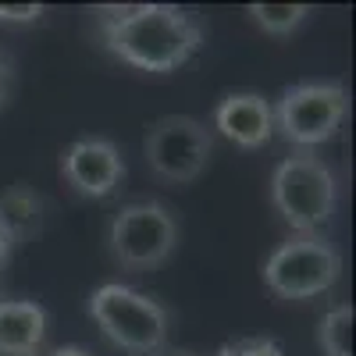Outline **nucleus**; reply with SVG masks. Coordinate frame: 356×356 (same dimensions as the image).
<instances>
[{
  "instance_id": "f8f14e48",
  "label": "nucleus",
  "mask_w": 356,
  "mask_h": 356,
  "mask_svg": "<svg viewBox=\"0 0 356 356\" xmlns=\"http://www.w3.org/2000/svg\"><path fill=\"white\" fill-rule=\"evenodd\" d=\"M317 342L324 356H353V307L349 303H339L324 314L317 328Z\"/></svg>"
},
{
  "instance_id": "2eb2a0df",
  "label": "nucleus",
  "mask_w": 356,
  "mask_h": 356,
  "mask_svg": "<svg viewBox=\"0 0 356 356\" xmlns=\"http://www.w3.org/2000/svg\"><path fill=\"white\" fill-rule=\"evenodd\" d=\"M47 15L43 4H0V22L4 25H33Z\"/></svg>"
},
{
  "instance_id": "ddd939ff",
  "label": "nucleus",
  "mask_w": 356,
  "mask_h": 356,
  "mask_svg": "<svg viewBox=\"0 0 356 356\" xmlns=\"http://www.w3.org/2000/svg\"><path fill=\"white\" fill-rule=\"evenodd\" d=\"M246 11L267 36H289L292 29H300L307 22L310 4H250Z\"/></svg>"
},
{
  "instance_id": "4468645a",
  "label": "nucleus",
  "mask_w": 356,
  "mask_h": 356,
  "mask_svg": "<svg viewBox=\"0 0 356 356\" xmlns=\"http://www.w3.org/2000/svg\"><path fill=\"white\" fill-rule=\"evenodd\" d=\"M218 356H285V353L271 339H239V342H225Z\"/></svg>"
},
{
  "instance_id": "a211bd4d",
  "label": "nucleus",
  "mask_w": 356,
  "mask_h": 356,
  "mask_svg": "<svg viewBox=\"0 0 356 356\" xmlns=\"http://www.w3.org/2000/svg\"><path fill=\"white\" fill-rule=\"evenodd\" d=\"M11 239H8V235H4V228H0V271H4V267H8V260H11Z\"/></svg>"
},
{
  "instance_id": "39448f33",
  "label": "nucleus",
  "mask_w": 356,
  "mask_h": 356,
  "mask_svg": "<svg viewBox=\"0 0 356 356\" xmlns=\"http://www.w3.org/2000/svg\"><path fill=\"white\" fill-rule=\"evenodd\" d=\"M342 278V253L324 235H292L264 264V285L282 300H317Z\"/></svg>"
},
{
  "instance_id": "0eeeda50",
  "label": "nucleus",
  "mask_w": 356,
  "mask_h": 356,
  "mask_svg": "<svg viewBox=\"0 0 356 356\" xmlns=\"http://www.w3.org/2000/svg\"><path fill=\"white\" fill-rule=\"evenodd\" d=\"M275 111V129L300 146V150H314V146L328 143L349 114V93L342 82H300L289 86Z\"/></svg>"
},
{
  "instance_id": "6ab92c4d",
  "label": "nucleus",
  "mask_w": 356,
  "mask_h": 356,
  "mask_svg": "<svg viewBox=\"0 0 356 356\" xmlns=\"http://www.w3.org/2000/svg\"><path fill=\"white\" fill-rule=\"evenodd\" d=\"M178 356H189V353H178Z\"/></svg>"
},
{
  "instance_id": "f3484780",
  "label": "nucleus",
  "mask_w": 356,
  "mask_h": 356,
  "mask_svg": "<svg viewBox=\"0 0 356 356\" xmlns=\"http://www.w3.org/2000/svg\"><path fill=\"white\" fill-rule=\"evenodd\" d=\"M47 356H93V353L82 349V346H57V349H50Z\"/></svg>"
},
{
  "instance_id": "423d86ee",
  "label": "nucleus",
  "mask_w": 356,
  "mask_h": 356,
  "mask_svg": "<svg viewBox=\"0 0 356 356\" xmlns=\"http://www.w3.org/2000/svg\"><path fill=\"white\" fill-rule=\"evenodd\" d=\"M214 154V136L200 118L164 114L143 136V157L161 182L189 186L207 171Z\"/></svg>"
},
{
  "instance_id": "20e7f679",
  "label": "nucleus",
  "mask_w": 356,
  "mask_h": 356,
  "mask_svg": "<svg viewBox=\"0 0 356 356\" xmlns=\"http://www.w3.org/2000/svg\"><path fill=\"white\" fill-rule=\"evenodd\" d=\"M107 243L125 271H154L178 250V218L161 200L125 203L111 218Z\"/></svg>"
},
{
  "instance_id": "7ed1b4c3",
  "label": "nucleus",
  "mask_w": 356,
  "mask_h": 356,
  "mask_svg": "<svg viewBox=\"0 0 356 356\" xmlns=\"http://www.w3.org/2000/svg\"><path fill=\"white\" fill-rule=\"evenodd\" d=\"M89 317L97 321L104 339L132 356H154L168 342L171 317L146 292H136L122 282H107L89 296Z\"/></svg>"
},
{
  "instance_id": "f03ea898",
  "label": "nucleus",
  "mask_w": 356,
  "mask_h": 356,
  "mask_svg": "<svg viewBox=\"0 0 356 356\" xmlns=\"http://www.w3.org/2000/svg\"><path fill=\"white\" fill-rule=\"evenodd\" d=\"M271 203L296 235H321L339 203V178L317 154H292L271 175Z\"/></svg>"
},
{
  "instance_id": "9b49d317",
  "label": "nucleus",
  "mask_w": 356,
  "mask_h": 356,
  "mask_svg": "<svg viewBox=\"0 0 356 356\" xmlns=\"http://www.w3.org/2000/svg\"><path fill=\"white\" fill-rule=\"evenodd\" d=\"M43 225V200L29 186H11L0 196V228L11 239V246L29 243Z\"/></svg>"
},
{
  "instance_id": "dca6fc26",
  "label": "nucleus",
  "mask_w": 356,
  "mask_h": 356,
  "mask_svg": "<svg viewBox=\"0 0 356 356\" xmlns=\"http://www.w3.org/2000/svg\"><path fill=\"white\" fill-rule=\"evenodd\" d=\"M15 97V57L0 47V111H4Z\"/></svg>"
},
{
  "instance_id": "9d476101",
  "label": "nucleus",
  "mask_w": 356,
  "mask_h": 356,
  "mask_svg": "<svg viewBox=\"0 0 356 356\" xmlns=\"http://www.w3.org/2000/svg\"><path fill=\"white\" fill-rule=\"evenodd\" d=\"M47 339V310L33 300H0V356H36Z\"/></svg>"
},
{
  "instance_id": "6e6552de",
  "label": "nucleus",
  "mask_w": 356,
  "mask_h": 356,
  "mask_svg": "<svg viewBox=\"0 0 356 356\" xmlns=\"http://www.w3.org/2000/svg\"><path fill=\"white\" fill-rule=\"evenodd\" d=\"M61 178L86 200H107L125 182V157L111 139H75L61 157Z\"/></svg>"
},
{
  "instance_id": "1a4fd4ad",
  "label": "nucleus",
  "mask_w": 356,
  "mask_h": 356,
  "mask_svg": "<svg viewBox=\"0 0 356 356\" xmlns=\"http://www.w3.org/2000/svg\"><path fill=\"white\" fill-rule=\"evenodd\" d=\"M214 129L243 150H260L275 136V111L260 93H228L214 107Z\"/></svg>"
},
{
  "instance_id": "f257e3e1",
  "label": "nucleus",
  "mask_w": 356,
  "mask_h": 356,
  "mask_svg": "<svg viewBox=\"0 0 356 356\" xmlns=\"http://www.w3.org/2000/svg\"><path fill=\"white\" fill-rule=\"evenodd\" d=\"M93 15L104 47L136 72H178L203 47V25L171 4H100Z\"/></svg>"
}]
</instances>
